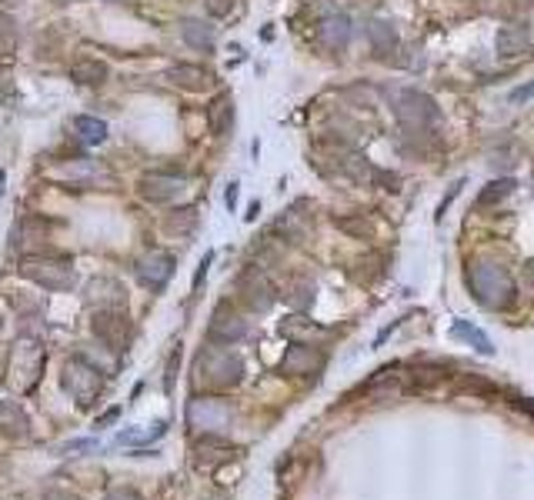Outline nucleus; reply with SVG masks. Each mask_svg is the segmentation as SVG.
<instances>
[{"mask_svg":"<svg viewBox=\"0 0 534 500\" xmlns=\"http://www.w3.org/2000/svg\"><path fill=\"white\" fill-rule=\"evenodd\" d=\"M144 200H151V204H167V200H174L184 190V177L180 174H161V171H151V174L141 177V184H137Z\"/></svg>","mask_w":534,"mask_h":500,"instance_id":"9b49d317","label":"nucleus"},{"mask_svg":"<svg viewBox=\"0 0 534 500\" xmlns=\"http://www.w3.org/2000/svg\"><path fill=\"white\" fill-rule=\"evenodd\" d=\"M347 233H371V227L364 221H337Z\"/></svg>","mask_w":534,"mask_h":500,"instance_id":"2f4dec72","label":"nucleus"},{"mask_svg":"<svg viewBox=\"0 0 534 500\" xmlns=\"http://www.w3.org/2000/svg\"><path fill=\"white\" fill-rule=\"evenodd\" d=\"M180 37L194 50H214V27L207 21H197V17L180 21Z\"/></svg>","mask_w":534,"mask_h":500,"instance_id":"6ab92c4d","label":"nucleus"},{"mask_svg":"<svg viewBox=\"0 0 534 500\" xmlns=\"http://www.w3.org/2000/svg\"><path fill=\"white\" fill-rule=\"evenodd\" d=\"M534 97V83H524L518 91H511V104H524V101H531Z\"/></svg>","mask_w":534,"mask_h":500,"instance_id":"c756f323","label":"nucleus"},{"mask_svg":"<svg viewBox=\"0 0 534 500\" xmlns=\"http://www.w3.org/2000/svg\"><path fill=\"white\" fill-rule=\"evenodd\" d=\"M234 204H238V184H231V187H227V207L234 210Z\"/></svg>","mask_w":534,"mask_h":500,"instance_id":"72a5a7b5","label":"nucleus"},{"mask_svg":"<svg viewBox=\"0 0 534 500\" xmlns=\"http://www.w3.org/2000/svg\"><path fill=\"white\" fill-rule=\"evenodd\" d=\"M451 330H454V338L471 340V344H475V347L481 350V354H495V344H491V340H487L485 334H481V330H477V327H471V324H468V320H458V324H454Z\"/></svg>","mask_w":534,"mask_h":500,"instance_id":"393cba45","label":"nucleus"},{"mask_svg":"<svg viewBox=\"0 0 534 500\" xmlns=\"http://www.w3.org/2000/svg\"><path fill=\"white\" fill-rule=\"evenodd\" d=\"M17 50V23L7 11H0V57H11Z\"/></svg>","mask_w":534,"mask_h":500,"instance_id":"b1692460","label":"nucleus"},{"mask_svg":"<svg viewBox=\"0 0 534 500\" xmlns=\"http://www.w3.org/2000/svg\"><path fill=\"white\" fill-rule=\"evenodd\" d=\"M211 260H214V254H207L201 260V268H197V277H194V291H201V284H204V277H207V268H211Z\"/></svg>","mask_w":534,"mask_h":500,"instance_id":"7c9ffc66","label":"nucleus"},{"mask_svg":"<svg viewBox=\"0 0 534 500\" xmlns=\"http://www.w3.org/2000/svg\"><path fill=\"white\" fill-rule=\"evenodd\" d=\"M0 437H7V441L31 437V417L17 400H0Z\"/></svg>","mask_w":534,"mask_h":500,"instance_id":"4468645a","label":"nucleus"},{"mask_svg":"<svg viewBox=\"0 0 534 500\" xmlns=\"http://www.w3.org/2000/svg\"><path fill=\"white\" fill-rule=\"evenodd\" d=\"M178 364H180V347H174V354H171V364H167V381H164L167 390H174V381H178Z\"/></svg>","mask_w":534,"mask_h":500,"instance_id":"cd10ccee","label":"nucleus"},{"mask_svg":"<svg viewBox=\"0 0 534 500\" xmlns=\"http://www.w3.org/2000/svg\"><path fill=\"white\" fill-rule=\"evenodd\" d=\"M368 40L378 57H391L394 50H398V44H401V40H398V31H394V23L381 21V17H374V21L368 23Z\"/></svg>","mask_w":534,"mask_h":500,"instance_id":"a211bd4d","label":"nucleus"},{"mask_svg":"<svg viewBox=\"0 0 534 500\" xmlns=\"http://www.w3.org/2000/svg\"><path fill=\"white\" fill-rule=\"evenodd\" d=\"M174 268H178V260L164 250H151L147 257L137 260V280H141L144 287H151V291H161L167 280L174 277Z\"/></svg>","mask_w":534,"mask_h":500,"instance_id":"9d476101","label":"nucleus"},{"mask_svg":"<svg viewBox=\"0 0 534 500\" xmlns=\"http://www.w3.org/2000/svg\"><path fill=\"white\" fill-rule=\"evenodd\" d=\"M238 297L241 303L248 307V311H271L274 301H277V291H274L271 277L264 274V268H258V264H250L244 274L238 277Z\"/></svg>","mask_w":534,"mask_h":500,"instance_id":"423d86ee","label":"nucleus"},{"mask_svg":"<svg viewBox=\"0 0 534 500\" xmlns=\"http://www.w3.org/2000/svg\"><path fill=\"white\" fill-rule=\"evenodd\" d=\"M521 280H524V287H528V291L534 294V260H528V264H524V274H521Z\"/></svg>","mask_w":534,"mask_h":500,"instance_id":"473e14b6","label":"nucleus"},{"mask_svg":"<svg viewBox=\"0 0 534 500\" xmlns=\"http://www.w3.org/2000/svg\"><path fill=\"white\" fill-rule=\"evenodd\" d=\"M468 291L475 294V301L487 311H504L514 301V280L501 264L491 260H471L468 264Z\"/></svg>","mask_w":534,"mask_h":500,"instance_id":"f257e3e1","label":"nucleus"},{"mask_svg":"<svg viewBox=\"0 0 534 500\" xmlns=\"http://www.w3.org/2000/svg\"><path fill=\"white\" fill-rule=\"evenodd\" d=\"M74 130H77V140L81 144H104L107 140V124L101 117H91V114H77L74 117Z\"/></svg>","mask_w":534,"mask_h":500,"instance_id":"412c9836","label":"nucleus"},{"mask_svg":"<svg viewBox=\"0 0 534 500\" xmlns=\"http://www.w3.org/2000/svg\"><path fill=\"white\" fill-rule=\"evenodd\" d=\"M511 190H514V180H511V177H498V180H491V184L481 190L477 204H481V207H495V204H501V200L508 197Z\"/></svg>","mask_w":534,"mask_h":500,"instance_id":"5701e85b","label":"nucleus"},{"mask_svg":"<svg viewBox=\"0 0 534 500\" xmlns=\"http://www.w3.org/2000/svg\"><path fill=\"white\" fill-rule=\"evenodd\" d=\"M188 420L190 427L214 434L231 424V408H227L224 400H214V397H197V400H190Z\"/></svg>","mask_w":534,"mask_h":500,"instance_id":"6e6552de","label":"nucleus"},{"mask_svg":"<svg viewBox=\"0 0 534 500\" xmlns=\"http://www.w3.org/2000/svg\"><path fill=\"white\" fill-rule=\"evenodd\" d=\"M394 117L411 137H421L441 120V107L434 104V97H427L425 91H401L394 93Z\"/></svg>","mask_w":534,"mask_h":500,"instance_id":"f03ea898","label":"nucleus"},{"mask_svg":"<svg viewBox=\"0 0 534 500\" xmlns=\"http://www.w3.org/2000/svg\"><path fill=\"white\" fill-rule=\"evenodd\" d=\"M501 57H521L531 50V34H528V27L524 23H508V27H501L498 31V40H495Z\"/></svg>","mask_w":534,"mask_h":500,"instance_id":"f3484780","label":"nucleus"},{"mask_svg":"<svg viewBox=\"0 0 534 500\" xmlns=\"http://www.w3.org/2000/svg\"><path fill=\"white\" fill-rule=\"evenodd\" d=\"M167 81L188 93H204L211 91L217 77L207 67H201V64H174V67L167 70Z\"/></svg>","mask_w":534,"mask_h":500,"instance_id":"ddd939ff","label":"nucleus"},{"mask_svg":"<svg viewBox=\"0 0 534 500\" xmlns=\"http://www.w3.org/2000/svg\"><path fill=\"white\" fill-rule=\"evenodd\" d=\"M241 377H244V361L234 350H204L201 361H197V381L214 387V390L238 387Z\"/></svg>","mask_w":534,"mask_h":500,"instance_id":"20e7f679","label":"nucleus"},{"mask_svg":"<svg viewBox=\"0 0 534 500\" xmlns=\"http://www.w3.org/2000/svg\"><path fill=\"white\" fill-rule=\"evenodd\" d=\"M60 384H64V390H67L81 408H87V404H94L97 397H101L107 377L101 373V367H94L87 357H71V361L64 364V371H60Z\"/></svg>","mask_w":534,"mask_h":500,"instance_id":"7ed1b4c3","label":"nucleus"},{"mask_svg":"<svg viewBox=\"0 0 534 500\" xmlns=\"http://www.w3.org/2000/svg\"><path fill=\"white\" fill-rule=\"evenodd\" d=\"M250 334V324L231 307V303H217V311L211 317V340L221 344H238Z\"/></svg>","mask_w":534,"mask_h":500,"instance_id":"1a4fd4ad","label":"nucleus"},{"mask_svg":"<svg viewBox=\"0 0 534 500\" xmlns=\"http://www.w3.org/2000/svg\"><path fill=\"white\" fill-rule=\"evenodd\" d=\"M197 224V210L194 207H184V210H174V214H167L164 221V231L167 233H188L190 227Z\"/></svg>","mask_w":534,"mask_h":500,"instance_id":"a878e982","label":"nucleus"},{"mask_svg":"<svg viewBox=\"0 0 534 500\" xmlns=\"http://www.w3.org/2000/svg\"><path fill=\"white\" fill-rule=\"evenodd\" d=\"M231 11H234V0H207V13H211L214 21L227 17Z\"/></svg>","mask_w":534,"mask_h":500,"instance_id":"bb28decb","label":"nucleus"},{"mask_svg":"<svg viewBox=\"0 0 534 500\" xmlns=\"http://www.w3.org/2000/svg\"><path fill=\"white\" fill-rule=\"evenodd\" d=\"M118 420V410H110V414H104V417L97 420V427H107V424H114Z\"/></svg>","mask_w":534,"mask_h":500,"instance_id":"c9c22d12","label":"nucleus"},{"mask_svg":"<svg viewBox=\"0 0 534 500\" xmlns=\"http://www.w3.org/2000/svg\"><path fill=\"white\" fill-rule=\"evenodd\" d=\"M71 77L81 83V87H101V83L110 77V70H107V64H101V60L83 57L71 67Z\"/></svg>","mask_w":534,"mask_h":500,"instance_id":"aec40b11","label":"nucleus"},{"mask_svg":"<svg viewBox=\"0 0 534 500\" xmlns=\"http://www.w3.org/2000/svg\"><path fill=\"white\" fill-rule=\"evenodd\" d=\"M104 500H144V497L131 487H114V490H107Z\"/></svg>","mask_w":534,"mask_h":500,"instance_id":"c85d7f7f","label":"nucleus"},{"mask_svg":"<svg viewBox=\"0 0 534 500\" xmlns=\"http://www.w3.org/2000/svg\"><path fill=\"white\" fill-rule=\"evenodd\" d=\"M320 40L331 54H345L347 40H351V17L347 13H331L320 23Z\"/></svg>","mask_w":534,"mask_h":500,"instance_id":"dca6fc26","label":"nucleus"},{"mask_svg":"<svg viewBox=\"0 0 534 500\" xmlns=\"http://www.w3.org/2000/svg\"><path fill=\"white\" fill-rule=\"evenodd\" d=\"M320 364H324V354L318 347H311V344H291L281 367H285V373L301 377V373H318Z\"/></svg>","mask_w":534,"mask_h":500,"instance_id":"2eb2a0df","label":"nucleus"},{"mask_svg":"<svg viewBox=\"0 0 534 500\" xmlns=\"http://www.w3.org/2000/svg\"><path fill=\"white\" fill-rule=\"evenodd\" d=\"M21 274L27 280H34L37 287H44V291H71L77 284L71 260H64V257H27L21 264Z\"/></svg>","mask_w":534,"mask_h":500,"instance_id":"39448f33","label":"nucleus"},{"mask_svg":"<svg viewBox=\"0 0 534 500\" xmlns=\"http://www.w3.org/2000/svg\"><path fill=\"white\" fill-rule=\"evenodd\" d=\"M211 127L214 134H221V137H227L231 130H234V101L231 97H217L211 107Z\"/></svg>","mask_w":534,"mask_h":500,"instance_id":"4be33fe9","label":"nucleus"},{"mask_svg":"<svg viewBox=\"0 0 534 500\" xmlns=\"http://www.w3.org/2000/svg\"><path fill=\"white\" fill-rule=\"evenodd\" d=\"M44 500H74L67 490H50V494H44Z\"/></svg>","mask_w":534,"mask_h":500,"instance_id":"f704fd0d","label":"nucleus"},{"mask_svg":"<svg viewBox=\"0 0 534 500\" xmlns=\"http://www.w3.org/2000/svg\"><path fill=\"white\" fill-rule=\"evenodd\" d=\"M304 207H308V204H301V200H297V204H291V207H287L285 214H281V217L271 224L274 237H281L285 244H301V241L308 237V231H311Z\"/></svg>","mask_w":534,"mask_h":500,"instance_id":"f8f14e48","label":"nucleus"},{"mask_svg":"<svg viewBox=\"0 0 534 500\" xmlns=\"http://www.w3.org/2000/svg\"><path fill=\"white\" fill-rule=\"evenodd\" d=\"M4 4H7V0H0V7H4Z\"/></svg>","mask_w":534,"mask_h":500,"instance_id":"e433bc0d","label":"nucleus"},{"mask_svg":"<svg viewBox=\"0 0 534 500\" xmlns=\"http://www.w3.org/2000/svg\"><path fill=\"white\" fill-rule=\"evenodd\" d=\"M94 338L114 354H124L127 344H131V320L114 307H104V311L94 314Z\"/></svg>","mask_w":534,"mask_h":500,"instance_id":"0eeeda50","label":"nucleus"}]
</instances>
